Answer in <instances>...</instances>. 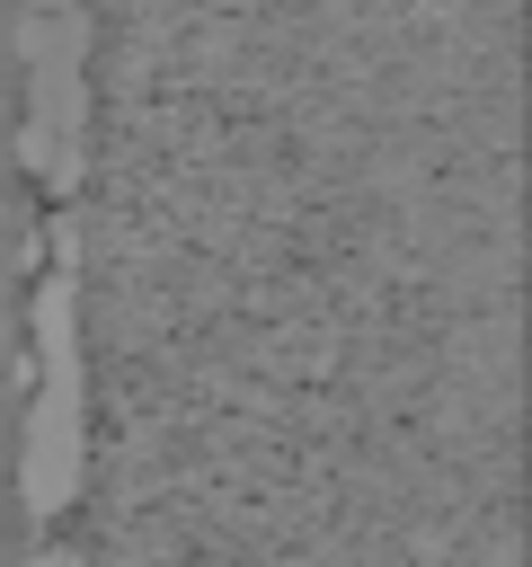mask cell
Masks as SVG:
<instances>
[{
  "label": "cell",
  "mask_w": 532,
  "mask_h": 567,
  "mask_svg": "<svg viewBox=\"0 0 532 567\" xmlns=\"http://www.w3.org/2000/svg\"><path fill=\"white\" fill-rule=\"evenodd\" d=\"M35 567H71V558H35Z\"/></svg>",
  "instance_id": "cell-2"
},
{
  "label": "cell",
  "mask_w": 532,
  "mask_h": 567,
  "mask_svg": "<svg viewBox=\"0 0 532 567\" xmlns=\"http://www.w3.org/2000/svg\"><path fill=\"white\" fill-rule=\"evenodd\" d=\"M44 372H53V390L27 416V452H18L27 514H62L80 496V354L71 363H44Z\"/></svg>",
  "instance_id": "cell-1"
},
{
  "label": "cell",
  "mask_w": 532,
  "mask_h": 567,
  "mask_svg": "<svg viewBox=\"0 0 532 567\" xmlns=\"http://www.w3.org/2000/svg\"><path fill=\"white\" fill-rule=\"evenodd\" d=\"M53 9H80V0H53Z\"/></svg>",
  "instance_id": "cell-3"
}]
</instances>
